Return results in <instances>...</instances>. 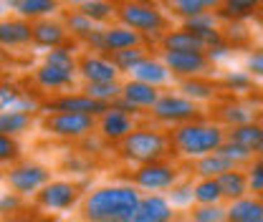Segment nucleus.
<instances>
[{
	"instance_id": "f257e3e1",
	"label": "nucleus",
	"mask_w": 263,
	"mask_h": 222,
	"mask_svg": "<svg viewBox=\"0 0 263 222\" xmlns=\"http://www.w3.org/2000/svg\"><path fill=\"white\" fill-rule=\"evenodd\" d=\"M142 197L137 187L129 185H111L94 190L84 202V220L86 222H129L137 212Z\"/></svg>"
},
{
	"instance_id": "f03ea898",
	"label": "nucleus",
	"mask_w": 263,
	"mask_h": 222,
	"mask_svg": "<svg viewBox=\"0 0 263 222\" xmlns=\"http://www.w3.org/2000/svg\"><path fill=\"white\" fill-rule=\"evenodd\" d=\"M170 144L175 147L177 154L182 157H208L215 154L226 144V134L218 124H205V122H190L180 124L172 131Z\"/></svg>"
},
{
	"instance_id": "7ed1b4c3",
	"label": "nucleus",
	"mask_w": 263,
	"mask_h": 222,
	"mask_svg": "<svg viewBox=\"0 0 263 222\" xmlns=\"http://www.w3.org/2000/svg\"><path fill=\"white\" fill-rule=\"evenodd\" d=\"M170 139L157 129H134L127 139L119 142V154L127 162H137L139 167L155 164L167 154Z\"/></svg>"
},
{
	"instance_id": "20e7f679",
	"label": "nucleus",
	"mask_w": 263,
	"mask_h": 222,
	"mask_svg": "<svg viewBox=\"0 0 263 222\" xmlns=\"http://www.w3.org/2000/svg\"><path fill=\"white\" fill-rule=\"evenodd\" d=\"M117 15H119L122 26L137 33H160L167 26L162 10L152 3H122L117 8Z\"/></svg>"
},
{
	"instance_id": "39448f33",
	"label": "nucleus",
	"mask_w": 263,
	"mask_h": 222,
	"mask_svg": "<svg viewBox=\"0 0 263 222\" xmlns=\"http://www.w3.org/2000/svg\"><path fill=\"white\" fill-rule=\"evenodd\" d=\"M43 129L53 136H61V139H79V136H84L94 129V116L61 111V114H51L43 122Z\"/></svg>"
},
{
	"instance_id": "423d86ee",
	"label": "nucleus",
	"mask_w": 263,
	"mask_h": 222,
	"mask_svg": "<svg viewBox=\"0 0 263 222\" xmlns=\"http://www.w3.org/2000/svg\"><path fill=\"white\" fill-rule=\"evenodd\" d=\"M5 179H8L10 190L15 192V194H31V192L43 190V187L48 185V172H46L43 167L28 162V164L13 167V169L5 174Z\"/></svg>"
},
{
	"instance_id": "0eeeda50",
	"label": "nucleus",
	"mask_w": 263,
	"mask_h": 222,
	"mask_svg": "<svg viewBox=\"0 0 263 222\" xmlns=\"http://www.w3.org/2000/svg\"><path fill=\"white\" fill-rule=\"evenodd\" d=\"M175 179H177V169L162 164V162H155V164H144L139 167L134 174H132V182L142 190L157 192V190H167V187H175Z\"/></svg>"
},
{
	"instance_id": "6e6552de",
	"label": "nucleus",
	"mask_w": 263,
	"mask_h": 222,
	"mask_svg": "<svg viewBox=\"0 0 263 222\" xmlns=\"http://www.w3.org/2000/svg\"><path fill=\"white\" fill-rule=\"evenodd\" d=\"M195 101H190V98H185V96H172V94H164L157 104H155V109H152V114L160 119V122H172V124H190V119L195 116Z\"/></svg>"
},
{
	"instance_id": "1a4fd4ad",
	"label": "nucleus",
	"mask_w": 263,
	"mask_h": 222,
	"mask_svg": "<svg viewBox=\"0 0 263 222\" xmlns=\"http://www.w3.org/2000/svg\"><path fill=\"white\" fill-rule=\"evenodd\" d=\"M48 111L53 114H61V111H68V114H89V116H97V114H106L111 106L109 104H101V101H94L91 96L86 94H66L56 101H48L46 104Z\"/></svg>"
},
{
	"instance_id": "9d476101",
	"label": "nucleus",
	"mask_w": 263,
	"mask_h": 222,
	"mask_svg": "<svg viewBox=\"0 0 263 222\" xmlns=\"http://www.w3.org/2000/svg\"><path fill=\"white\" fill-rule=\"evenodd\" d=\"M162 64L172 73H177V76H193V78H197L200 73L208 71L210 58H208V53H172V51H164Z\"/></svg>"
},
{
	"instance_id": "9b49d317",
	"label": "nucleus",
	"mask_w": 263,
	"mask_h": 222,
	"mask_svg": "<svg viewBox=\"0 0 263 222\" xmlns=\"http://www.w3.org/2000/svg\"><path fill=\"white\" fill-rule=\"evenodd\" d=\"M79 187L71 182H48L43 190L38 192V205L46 210H66L76 202Z\"/></svg>"
},
{
	"instance_id": "f8f14e48",
	"label": "nucleus",
	"mask_w": 263,
	"mask_h": 222,
	"mask_svg": "<svg viewBox=\"0 0 263 222\" xmlns=\"http://www.w3.org/2000/svg\"><path fill=\"white\" fill-rule=\"evenodd\" d=\"M79 71L86 78V84H114L117 73H119L117 66L101 56H84L79 64Z\"/></svg>"
},
{
	"instance_id": "ddd939ff",
	"label": "nucleus",
	"mask_w": 263,
	"mask_h": 222,
	"mask_svg": "<svg viewBox=\"0 0 263 222\" xmlns=\"http://www.w3.org/2000/svg\"><path fill=\"white\" fill-rule=\"evenodd\" d=\"M172 220V207L170 202L160 197V194H149V197H142L137 212L132 215L129 222H170Z\"/></svg>"
},
{
	"instance_id": "4468645a",
	"label": "nucleus",
	"mask_w": 263,
	"mask_h": 222,
	"mask_svg": "<svg viewBox=\"0 0 263 222\" xmlns=\"http://www.w3.org/2000/svg\"><path fill=\"white\" fill-rule=\"evenodd\" d=\"M99 129H101V134L106 136V139H114V142H122V139H127L132 131V114L127 111H119V109H109L104 116H101V122H99Z\"/></svg>"
},
{
	"instance_id": "2eb2a0df",
	"label": "nucleus",
	"mask_w": 263,
	"mask_h": 222,
	"mask_svg": "<svg viewBox=\"0 0 263 222\" xmlns=\"http://www.w3.org/2000/svg\"><path fill=\"white\" fill-rule=\"evenodd\" d=\"M142 35L132 31L127 26H114V28H104V51L106 53H119V51H129L139 48Z\"/></svg>"
},
{
	"instance_id": "dca6fc26",
	"label": "nucleus",
	"mask_w": 263,
	"mask_h": 222,
	"mask_svg": "<svg viewBox=\"0 0 263 222\" xmlns=\"http://www.w3.org/2000/svg\"><path fill=\"white\" fill-rule=\"evenodd\" d=\"M162 46L164 51H172V53H205L208 51V46L197 38L195 33L185 31V28L170 31L162 38Z\"/></svg>"
},
{
	"instance_id": "f3484780",
	"label": "nucleus",
	"mask_w": 263,
	"mask_h": 222,
	"mask_svg": "<svg viewBox=\"0 0 263 222\" xmlns=\"http://www.w3.org/2000/svg\"><path fill=\"white\" fill-rule=\"evenodd\" d=\"M228 142L240 144L248 152H263V129L261 124H243V127L228 129Z\"/></svg>"
},
{
	"instance_id": "a211bd4d",
	"label": "nucleus",
	"mask_w": 263,
	"mask_h": 222,
	"mask_svg": "<svg viewBox=\"0 0 263 222\" xmlns=\"http://www.w3.org/2000/svg\"><path fill=\"white\" fill-rule=\"evenodd\" d=\"M122 98H127L132 106H152L155 109V104L162 98L160 91L155 89V86H149V84H142V81H129V84H124L122 86Z\"/></svg>"
},
{
	"instance_id": "6ab92c4d",
	"label": "nucleus",
	"mask_w": 263,
	"mask_h": 222,
	"mask_svg": "<svg viewBox=\"0 0 263 222\" xmlns=\"http://www.w3.org/2000/svg\"><path fill=\"white\" fill-rule=\"evenodd\" d=\"M226 220L228 222H258V220H263V202L261 199L243 197V199L233 202L228 210H226Z\"/></svg>"
},
{
	"instance_id": "aec40b11",
	"label": "nucleus",
	"mask_w": 263,
	"mask_h": 222,
	"mask_svg": "<svg viewBox=\"0 0 263 222\" xmlns=\"http://www.w3.org/2000/svg\"><path fill=\"white\" fill-rule=\"evenodd\" d=\"M33 41L38 46H48L53 51V48H61V43L66 41V31L56 21H35L33 23Z\"/></svg>"
},
{
	"instance_id": "412c9836",
	"label": "nucleus",
	"mask_w": 263,
	"mask_h": 222,
	"mask_svg": "<svg viewBox=\"0 0 263 222\" xmlns=\"http://www.w3.org/2000/svg\"><path fill=\"white\" fill-rule=\"evenodd\" d=\"M35 81L43 89H64L73 81V68H61V66L43 64L35 71Z\"/></svg>"
},
{
	"instance_id": "4be33fe9",
	"label": "nucleus",
	"mask_w": 263,
	"mask_h": 222,
	"mask_svg": "<svg viewBox=\"0 0 263 222\" xmlns=\"http://www.w3.org/2000/svg\"><path fill=\"white\" fill-rule=\"evenodd\" d=\"M218 185H220V192H223L226 199L238 202V199H243L246 192H248V174H243V172H238V169H230V172L218 177Z\"/></svg>"
},
{
	"instance_id": "5701e85b",
	"label": "nucleus",
	"mask_w": 263,
	"mask_h": 222,
	"mask_svg": "<svg viewBox=\"0 0 263 222\" xmlns=\"http://www.w3.org/2000/svg\"><path fill=\"white\" fill-rule=\"evenodd\" d=\"M185 31L195 33L208 48L223 41V35H220L218 28H215V18H213L210 13H205V15H200V18H193V21H187V23H185Z\"/></svg>"
},
{
	"instance_id": "b1692460",
	"label": "nucleus",
	"mask_w": 263,
	"mask_h": 222,
	"mask_svg": "<svg viewBox=\"0 0 263 222\" xmlns=\"http://www.w3.org/2000/svg\"><path fill=\"white\" fill-rule=\"evenodd\" d=\"M134 81H142V84H149V86H157V84H164L170 78V68L162 64V61H155V58H147L132 71Z\"/></svg>"
},
{
	"instance_id": "393cba45",
	"label": "nucleus",
	"mask_w": 263,
	"mask_h": 222,
	"mask_svg": "<svg viewBox=\"0 0 263 222\" xmlns=\"http://www.w3.org/2000/svg\"><path fill=\"white\" fill-rule=\"evenodd\" d=\"M33 38V26L26 21H5L0 26V41L3 46H23Z\"/></svg>"
},
{
	"instance_id": "a878e982",
	"label": "nucleus",
	"mask_w": 263,
	"mask_h": 222,
	"mask_svg": "<svg viewBox=\"0 0 263 222\" xmlns=\"http://www.w3.org/2000/svg\"><path fill=\"white\" fill-rule=\"evenodd\" d=\"M197 174L202 177V179H218L220 174H226L230 169H235V164L230 162L228 157H223L220 152H215V154H208V157H202L197 162Z\"/></svg>"
},
{
	"instance_id": "bb28decb",
	"label": "nucleus",
	"mask_w": 263,
	"mask_h": 222,
	"mask_svg": "<svg viewBox=\"0 0 263 222\" xmlns=\"http://www.w3.org/2000/svg\"><path fill=\"white\" fill-rule=\"evenodd\" d=\"M109 61L117 66L119 71H134L137 66L142 64V61H147V56H144V48L139 46V48H129V51H119V53H109Z\"/></svg>"
},
{
	"instance_id": "cd10ccee",
	"label": "nucleus",
	"mask_w": 263,
	"mask_h": 222,
	"mask_svg": "<svg viewBox=\"0 0 263 222\" xmlns=\"http://www.w3.org/2000/svg\"><path fill=\"white\" fill-rule=\"evenodd\" d=\"M31 116L21 109H10V111H3L0 116V129H3V136H10V134H18L28 127Z\"/></svg>"
},
{
	"instance_id": "c85d7f7f",
	"label": "nucleus",
	"mask_w": 263,
	"mask_h": 222,
	"mask_svg": "<svg viewBox=\"0 0 263 222\" xmlns=\"http://www.w3.org/2000/svg\"><path fill=\"white\" fill-rule=\"evenodd\" d=\"M13 8H15L23 18H38V15L53 13L59 5H56V3H48V0H15Z\"/></svg>"
},
{
	"instance_id": "c756f323",
	"label": "nucleus",
	"mask_w": 263,
	"mask_h": 222,
	"mask_svg": "<svg viewBox=\"0 0 263 222\" xmlns=\"http://www.w3.org/2000/svg\"><path fill=\"white\" fill-rule=\"evenodd\" d=\"M193 190H195L197 205H218V199H223V192H220L218 179H200Z\"/></svg>"
},
{
	"instance_id": "7c9ffc66",
	"label": "nucleus",
	"mask_w": 263,
	"mask_h": 222,
	"mask_svg": "<svg viewBox=\"0 0 263 222\" xmlns=\"http://www.w3.org/2000/svg\"><path fill=\"white\" fill-rule=\"evenodd\" d=\"M84 94L91 96L94 101H101V104H109L114 98H122V86L114 81V84H86ZM111 106V104H109Z\"/></svg>"
},
{
	"instance_id": "2f4dec72",
	"label": "nucleus",
	"mask_w": 263,
	"mask_h": 222,
	"mask_svg": "<svg viewBox=\"0 0 263 222\" xmlns=\"http://www.w3.org/2000/svg\"><path fill=\"white\" fill-rule=\"evenodd\" d=\"M258 10V3H251V0H230L220 5V15L233 18V21H240V18H251L256 15Z\"/></svg>"
},
{
	"instance_id": "473e14b6",
	"label": "nucleus",
	"mask_w": 263,
	"mask_h": 222,
	"mask_svg": "<svg viewBox=\"0 0 263 222\" xmlns=\"http://www.w3.org/2000/svg\"><path fill=\"white\" fill-rule=\"evenodd\" d=\"M66 26H68V31H71V35H76V38H91L94 33L99 31L97 26H94V21H89L84 13H71V15H66Z\"/></svg>"
},
{
	"instance_id": "72a5a7b5",
	"label": "nucleus",
	"mask_w": 263,
	"mask_h": 222,
	"mask_svg": "<svg viewBox=\"0 0 263 222\" xmlns=\"http://www.w3.org/2000/svg\"><path fill=\"white\" fill-rule=\"evenodd\" d=\"M79 13H84L89 21L99 23V21H106L109 15H114L117 8L111 3H104V0H86V3L79 5Z\"/></svg>"
},
{
	"instance_id": "f704fd0d",
	"label": "nucleus",
	"mask_w": 263,
	"mask_h": 222,
	"mask_svg": "<svg viewBox=\"0 0 263 222\" xmlns=\"http://www.w3.org/2000/svg\"><path fill=\"white\" fill-rule=\"evenodd\" d=\"M172 8H175V13H180V15H185L187 21H193V18L205 15L208 8H213V3H210V0H175Z\"/></svg>"
},
{
	"instance_id": "c9c22d12",
	"label": "nucleus",
	"mask_w": 263,
	"mask_h": 222,
	"mask_svg": "<svg viewBox=\"0 0 263 222\" xmlns=\"http://www.w3.org/2000/svg\"><path fill=\"white\" fill-rule=\"evenodd\" d=\"M182 91H185V98L195 101V98H210L215 89H213V84H210V81L187 78V81H182Z\"/></svg>"
},
{
	"instance_id": "e433bc0d",
	"label": "nucleus",
	"mask_w": 263,
	"mask_h": 222,
	"mask_svg": "<svg viewBox=\"0 0 263 222\" xmlns=\"http://www.w3.org/2000/svg\"><path fill=\"white\" fill-rule=\"evenodd\" d=\"M226 220V210L218 205H200L193 210L190 222H223Z\"/></svg>"
},
{
	"instance_id": "4c0bfd02",
	"label": "nucleus",
	"mask_w": 263,
	"mask_h": 222,
	"mask_svg": "<svg viewBox=\"0 0 263 222\" xmlns=\"http://www.w3.org/2000/svg\"><path fill=\"white\" fill-rule=\"evenodd\" d=\"M220 116L230 124V129L233 127H243V124H251V114H248L243 106H223Z\"/></svg>"
},
{
	"instance_id": "58836bf2",
	"label": "nucleus",
	"mask_w": 263,
	"mask_h": 222,
	"mask_svg": "<svg viewBox=\"0 0 263 222\" xmlns=\"http://www.w3.org/2000/svg\"><path fill=\"white\" fill-rule=\"evenodd\" d=\"M218 152H220L223 157H228L233 164H238V162H248V159L253 157V152H248V149H243L240 144H233V142H226Z\"/></svg>"
},
{
	"instance_id": "ea45409f",
	"label": "nucleus",
	"mask_w": 263,
	"mask_h": 222,
	"mask_svg": "<svg viewBox=\"0 0 263 222\" xmlns=\"http://www.w3.org/2000/svg\"><path fill=\"white\" fill-rule=\"evenodd\" d=\"M46 64L51 66H61V68H73V56H71V48H53L46 53Z\"/></svg>"
},
{
	"instance_id": "a19ab883",
	"label": "nucleus",
	"mask_w": 263,
	"mask_h": 222,
	"mask_svg": "<svg viewBox=\"0 0 263 222\" xmlns=\"http://www.w3.org/2000/svg\"><path fill=\"white\" fill-rule=\"evenodd\" d=\"M248 190L263 192V159H256L248 167Z\"/></svg>"
},
{
	"instance_id": "79ce46f5",
	"label": "nucleus",
	"mask_w": 263,
	"mask_h": 222,
	"mask_svg": "<svg viewBox=\"0 0 263 222\" xmlns=\"http://www.w3.org/2000/svg\"><path fill=\"white\" fill-rule=\"evenodd\" d=\"M226 86L233 91H246L251 86V73H228L226 76Z\"/></svg>"
},
{
	"instance_id": "37998d69",
	"label": "nucleus",
	"mask_w": 263,
	"mask_h": 222,
	"mask_svg": "<svg viewBox=\"0 0 263 222\" xmlns=\"http://www.w3.org/2000/svg\"><path fill=\"white\" fill-rule=\"evenodd\" d=\"M18 157V144L10 139V136H0V159L8 162V159Z\"/></svg>"
},
{
	"instance_id": "c03bdc74",
	"label": "nucleus",
	"mask_w": 263,
	"mask_h": 222,
	"mask_svg": "<svg viewBox=\"0 0 263 222\" xmlns=\"http://www.w3.org/2000/svg\"><path fill=\"white\" fill-rule=\"evenodd\" d=\"M248 73H253V76H263V48L253 51V53L248 56Z\"/></svg>"
},
{
	"instance_id": "a18cd8bd",
	"label": "nucleus",
	"mask_w": 263,
	"mask_h": 222,
	"mask_svg": "<svg viewBox=\"0 0 263 222\" xmlns=\"http://www.w3.org/2000/svg\"><path fill=\"white\" fill-rule=\"evenodd\" d=\"M15 98H18V94H15V89L13 86H3V94H0V104H3V111H10V109H15L13 104H15Z\"/></svg>"
},
{
	"instance_id": "49530a36",
	"label": "nucleus",
	"mask_w": 263,
	"mask_h": 222,
	"mask_svg": "<svg viewBox=\"0 0 263 222\" xmlns=\"http://www.w3.org/2000/svg\"><path fill=\"white\" fill-rule=\"evenodd\" d=\"M13 207H18V199H15L13 194H3V212H8V210H13Z\"/></svg>"
},
{
	"instance_id": "de8ad7c7",
	"label": "nucleus",
	"mask_w": 263,
	"mask_h": 222,
	"mask_svg": "<svg viewBox=\"0 0 263 222\" xmlns=\"http://www.w3.org/2000/svg\"><path fill=\"white\" fill-rule=\"evenodd\" d=\"M3 222H28V220H18V217H10V220H3Z\"/></svg>"
},
{
	"instance_id": "09e8293b",
	"label": "nucleus",
	"mask_w": 263,
	"mask_h": 222,
	"mask_svg": "<svg viewBox=\"0 0 263 222\" xmlns=\"http://www.w3.org/2000/svg\"><path fill=\"white\" fill-rule=\"evenodd\" d=\"M261 129H263V116H261Z\"/></svg>"
},
{
	"instance_id": "8fccbe9b",
	"label": "nucleus",
	"mask_w": 263,
	"mask_h": 222,
	"mask_svg": "<svg viewBox=\"0 0 263 222\" xmlns=\"http://www.w3.org/2000/svg\"><path fill=\"white\" fill-rule=\"evenodd\" d=\"M261 159H263V152H261Z\"/></svg>"
},
{
	"instance_id": "3c124183",
	"label": "nucleus",
	"mask_w": 263,
	"mask_h": 222,
	"mask_svg": "<svg viewBox=\"0 0 263 222\" xmlns=\"http://www.w3.org/2000/svg\"><path fill=\"white\" fill-rule=\"evenodd\" d=\"M258 222H263V220H258Z\"/></svg>"
}]
</instances>
